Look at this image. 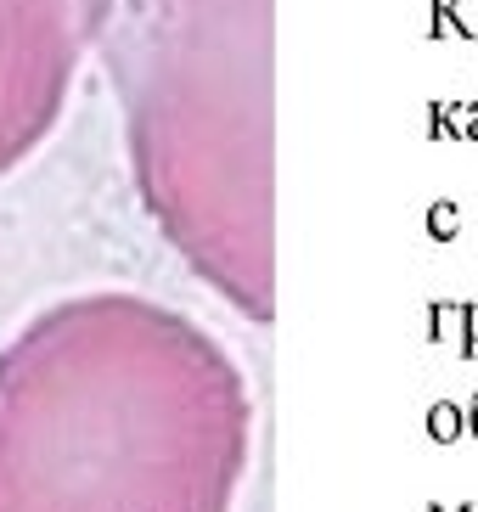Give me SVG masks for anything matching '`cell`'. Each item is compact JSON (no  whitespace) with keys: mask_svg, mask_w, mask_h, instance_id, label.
Listing matches in <instances>:
<instances>
[{"mask_svg":"<svg viewBox=\"0 0 478 512\" xmlns=\"http://www.w3.org/2000/svg\"><path fill=\"white\" fill-rule=\"evenodd\" d=\"M254 400L225 344L141 293H74L0 349V512H231Z\"/></svg>","mask_w":478,"mask_h":512,"instance_id":"1","label":"cell"},{"mask_svg":"<svg viewBox=\"0 0 478 512\" xmlns=\"http://www.w3.org/2000/svg\"><path fill=\"white\" fill-rule=\"evenodd\" d=\"M102 57L147 214L220 299L270 321V0H113Z\"/></svg>","mask_w":478,"mask_h":512,"instance_id":"2","label":"cell"},{"mask_svg":"<svg viewBox=\"0 0 478 512\" xmlns=\"http://www.w3.org/2000/svg\"><path fill=\"white\" fill-rule=\"evenodd\" d=\"M113 0H0V175L51 136Z\"/></svg>","mask_w":478,"mask_h":512,"instance_id":"3","label":"cell"}]
</instances>
